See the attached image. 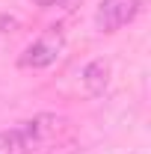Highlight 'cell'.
Returning a JSON list of instances; mask_svg holds the SVG:
<instances>
[{
  "label": "cell",
  "mask_w": 151,
  "mask_h": 154,
  "mask_svg": "<svg viewBox=\"0 0 151 154\" xmlns=\"http://www.w3.org/2000/svg\"><path fill=\"white\" fill-rule=\"evenodd\" d=\"M36 6H62L65 0H33Z\"/></svg>",
  "instance_id": "cell-7"
},
{
  "label": "cell",
  "mask_w": 151,
  "mask_h": 154,
  "mask_svg": "<svg viewBox=\"0 0 151 154\" xmlns=\"http://www.w3.org/2000/svg\"><path fill=\"white\" fill-rule=\"evenodd\" d=\"M48 154H77V145L74 142H65V145H59V148H51Z\"/></svg>",
  "instance_id": "cell-6"
},
{
  "label": "cell",
  "mask_w": 151,
  "mask_h": 154,
  "mask_svg": "<svg viewBox=\"0 0 151 154\" xmlns=\"http://www.w3.org/2000/svg\"><path fill=\"white\" fill-rule=\"evenodd\" d=\"M65 48V38L59 30H48L45 36H39L33 45H27V51L21 54V65L24 68H48L54 65Z\"/></svg>",
  "instance_id": "cell-2"
},
{
  "label": "cell",
  "mask_w": 151,
  "mask_h": 154,
  "mask_svg": "<svg viewBox=\"0 0 151 154\" xmlns=\"http://www.w3.org/2000/svg\"><path fill=\"white\" fill-rule=\"evenodd\" d=\"M36 151H42V148L33 142V136L24 131V125L0 134V154H36Z\"/></svg>",
  "instance_id": "cell-4"
},
{
  "label": "cell",
  "mask_w": 151,
  "mask_h": 154,
  "mask_svg": "<svg viewBox=\"0 0 151 154\" xmlns=\"http://www.w3.org/2000/svg\"><path fill=\"white\" fill-rule=\"evenodd\" d=\"M21 21L12 18V15H0V33H12V30H18Z\"/></svg>",
  "instance_id": "cell-5"
},
{
  "label": "cell",
  "mask_w": 151,
  "mask_h": 154,
  "mask_svg": "<svg viewBox=\"0 0 151 154\" xmlns=\"http://www.w3.org/2000/svg\"><path fill=\"white\" fill-rule=\"evenodd\" d=\"M142 12V0H101L95 9V27L101 33H116L128 27Z\"/></svg>",
  "instance_id": "cell-1"
},
{
  "label": "cell",
  "mask_w": 151,
  "mask_h": 154,
  "mask_svg": "<svg viewBox=\"0 0 151 154\" xmlns=\"http://www.w3.org/2000/svg\"><path fill=\"white\" fill-rule=\"evenodd\" d=\"M110 74H113V68H110L107 59H92V62H86V68H83V74H80L83 89H86L92 98L104 95L107 86H110Z\"/></svg>",
  "instance_id": "cell-3"
}]
</instances>
